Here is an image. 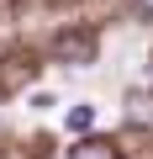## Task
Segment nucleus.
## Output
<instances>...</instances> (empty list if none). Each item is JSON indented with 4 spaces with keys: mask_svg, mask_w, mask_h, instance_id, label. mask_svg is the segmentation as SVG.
Here are the masks:
<instances>
[{
    "mask_svg": "<svg viewBox=\"0 0 153 159\" xmlns=\"http://www.w3.org/2000/svg\"><path fill=\"white\" fill-rule=\"evenodd\" d=\"M48 53H53L58 64H90V58H95V32H58V37L48 43Z\"/></svg>",
    "mask_w": 153,
    "mask_h": 159,
    "instance_id": "1",
    "label": "nucleus"
},
{
    "mask_svg": "<svg viewBox=\"0 0 153 159\" xmlns=\"http://www.w3.org/2000/svg\"><path fill=\"white\" fill-rule=\"evenodd\" d=\"M69 159H116V143H106V138H85Z\"/></svg>",
    "mask_w": 153,
    "mask_h": 159,
    "instance_id": "2",
    "label": "nucleus"
},
{
    "mask_svg": "<svg viewBox=\"0 0 153 159\" xmlns=\"http://www.w3.org/2000/svg\"><path fill=\"white\" fill-rule=\"evenodd\" d=\"M69 127L74 133H90L95 127V106H69Z\"/></svg>",
    "mask_w": 153,
    "mask_h": 159,
    "instance_id": "3",
    "label": "nucleus"
},
{
    "mask_svg": "<svg viewBox=\"0 0 153 159\" xmlns=\"http://www.w3.org/2000/svg\"><path fill=\"white\" fill-rule=\"evenodd\" d=\"M137 11H142V16H148V21H153V0H137Z\"/></svg>",
    "mask_w": 153,
    "mask_h": 159,
    "instance_id": "4",
    "label": "nucleus"
}]
</instances>
